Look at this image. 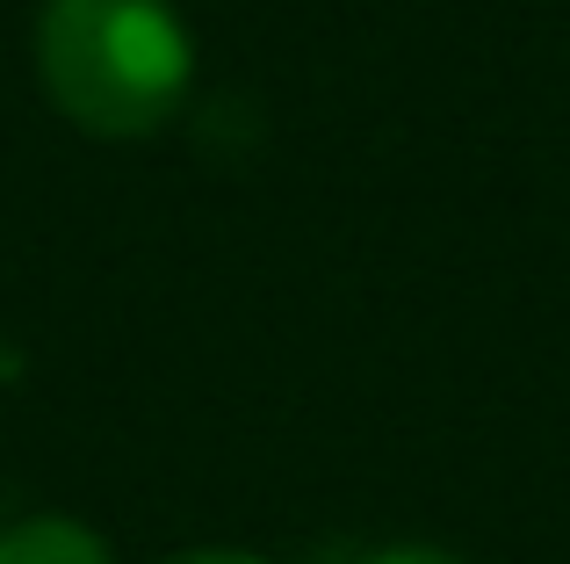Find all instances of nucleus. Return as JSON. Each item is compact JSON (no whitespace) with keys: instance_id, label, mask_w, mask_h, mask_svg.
<instances>
[{"instance_id":"f03ea898","label":"nucleus","mask_w":570,"mask_h":564,"mask_svg":"<svg viewBox=\"0 0 570 564\" xmlns=\"http://www.w3.org/2000/svg\"><path fill=\"white\" fill-rule=\"evenodd\" d=\"M0 564H116L101 551V536H87L66 514H43V522H22L0 536Z\"/></svg>"},{"instance_id":"20e7f679","label":"nucleus","mask_w":570,"mask_h":564,"mask_svg":"<svg viewBox=\"0 0 570 564\" xmlns=\"http://www.w3.org/2000/svg\"><path fill=\"white\" fill-rule=\"evenodd\" d=\"M167 564H261V557H238V551H188V557H167Z\"/></svg>"},{"instance_id":"7ed1b4c3","label":"nucleus","mask_w":570,"mask_h":564,"mask_svg":"<svg viewBox=\"0 0 570 564\" xmlns=\"http://www.w3.org/2000/svg\"><path fill=\"white\" fill-rule=\"evenodd\" d=\"M362 564H462V557L426 551V543H397V551H376V557H362Z\"/></svg>"},{"instance_id":"f257e3e1","label":"nucleus","mask_w":570,"mask_h":564,"mask_svg":"<svg viewBox=\"0 0 570 564\" xmlns=\"http://www.w3.org/2000/svg\"><path fill=\"white\" fill-rule=\"evenodd\" d=\"M37 66L51 101L95 138H145L195 80L188 22L167 0H43Z\"/></svg>"}]
</instances>
